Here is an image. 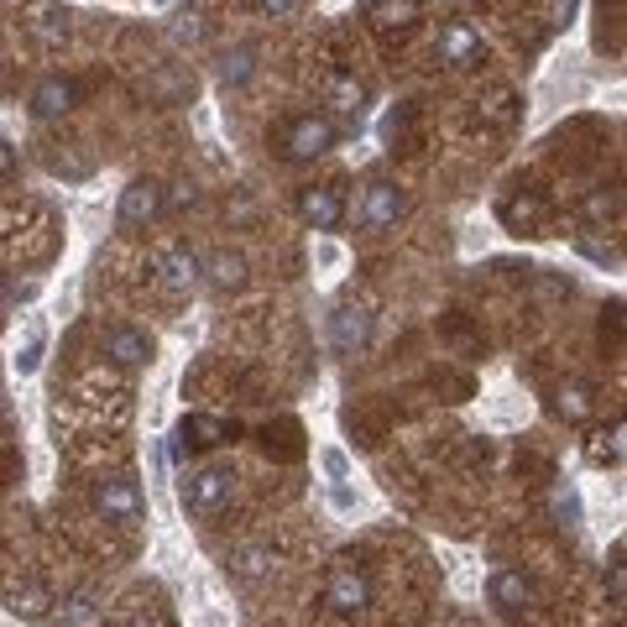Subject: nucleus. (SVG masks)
I'll return each mask as SVG.
<instances>
[{
    "label": "nucleus",
    "instance_id": "obj_7",
    "mask_svg": "<svg viewBox=\"0 0 627 627\" xmlns=\"http://www.w3.org/2000/svg\"><path fill=\"white\" fill-rule=\"evenodd\" d=\"M486 591H492V607L507 612V617H523V612L539 607V580H533L528 570H497Z\"/></svg>",
    "mask_w": 627,
    "mask_h": 627
},
{
    "label": "nucleus",
    "instance_id": "obj_3",
    "mask_svg": "<svg viewBox=\"0 0 627 627\" xmlns=\"http://www.w3.org/2000/svg\"><path fill=\"white\" fill-rule=\"evenodd\" d=\"M324 601H330L340 617L366 612V601H371V575H366L356 560H340V565L330 570V580H324Z\"/></svg>",
    "mask_w": 627,
    "mask_h": 627
},
{
    "label": "nucleus",
    "instance_id": "obj_17",
    "mask_svg": "<svg viewBox=\"0 0 627 627\" xmlns=\"http://www.w3.org/2000/svg\"><path fill=\"white\" fill-rule=\"evenodd\" d=\"M178 434L189 439V445H225L236 429H230L225 418H215V413H189V418L178 424Z\"/></svg>",
    "mask_w": 627,
    "mask_h": 627
},
{
    "label": "nucleus",
    "instance_id": "obj_29",
    "mask_svg": "<svg viewBox=\"0 0 627 627\" xmlns=\"http://www.w3.org/2000/svg\"><path fill=\"white\" fill-rule=\"evenodd\" d=\"M554 507H560V518H565V523H575V518H580V502H575V492H560V497H554Z\"/></svg>",
    "mask_w": 627,
    "mask_h": 627
},
{
    "label": "nucleus",
    "instance_id": "obj_12",
    "mask_svg": "<svg viewBox=\"0 0 627 627\" xmlns=\"http://www.w3.org/2000/svg\"><path fill=\"white\" fill-rule=\"evenodd\" d=\"M74 100H79L74 79L48 74V79H42V84L32 89V115H37V121H58V115H68V110H74Z\"/></svg>",
    "mask_w": 627,
    "mask_h": 627
},
{
    "label": "nucleus",
    "instance_id": "obj_14",
    "mask_svg": "<svg viewBox=\"0 0 627 627\" xmlns=\"http://www.w3.org/2000/svg\"><path fill=\"white\" fill-rule=\"evenodd\" d=\"M298 215H304L314 230H335L340 220H345V199H340V189H304V199H298Z\"/></svg>",
    "mask_w": 627,
    "mask_h": 627
},
{
    "label": "nucleus",
    "instance_id": "obj_27",
    "mask_svg": "<svg viewBox=\"0 0 627 627\" xmlns=\"http://www.w3.org/2000/svg\"><path fill=\"white\" fill-rule=\"evenodd\" d=\"M0 173L6 183H16V142H0Z\"/></svg>",
    "mask_w": 627,
    "mask_h": 627
},
{
    "label": "nucleus",
    "instance_id": "obj_26",
    "mask_svg": "<svg viewBox=\"0 0 627 627\" xmlns=\"http://www.w3.org/2000/svg\"><path fill=\"white\" fill-rule=\"evenodd\" d=\"M324 471H330L335 481H345V471H351V460H345V450H324Z\"/></svg>",
    "mask_w": 627,
    "mask_h": 627
},
{
    "label": "nucleus",
    "instance_id": "obj_5",
    "mask_svg": "<svg viewBox=\"0 0 627 627\" xmlns=\"http://www.w3.org/2000/svg\"><path fill=\"white\" fill-rule=\"evenodd\" d=\"M330 147H335V126L324 121V115H298V121H288V131H283V152L293 162H314Z\"/></svg>",
    "mask_w": 627,
    "mask_h": 627
},
{
    "label": "nucleus",
    "instance_id": "obj_13",
    "mask_svg": "<svg viewBox=\"0 0 627 627\" xmlns=\"http://www.w3.org/2000/svg\"><path fill=\"white\" fill-rule=\"evenodd\" d=\"M439 58H445L450 68L481 63V32L471 27V21H450V27L439 32Z\"/></svg>",
    "mask_w": 627,
    "mask_h": 627
},
{
    "label": "nucleus",
    "instance_id": "obj_2",
    "mask_svg": "<svg viewBox=\"0 0 627 627\" xmlns=\"http://www.w3.org/2000/svg\"><path fill=\"white\" fill-rule=\"evenodd\" d=\"M95 507L110 528H142V518H147V497L136 486V476H105L95 486Z\"/></svg>",
    "mask_w": 627,
    "mask_h": 627
},
{
    "label": "nucleus",
    "instance_id": "obj_4",
    "mask_svg": "<svg viewBox=\"0 0 627 627\" xmlns=\"http://www.w3.org/2000/svg\"><path fill=\"white\" fill-rule=\"evenodd\" d=\"M403 209H408V199H403V189H398V183L377 178V183H366L356 220H361V230H371V236H382V230H392V225L403 220Z\"/></svg>",
    "mask_w": 627,
    "mask_h": 627
},
{
    "label": "nucleus",
    "instance_id": "obj_1",
    "mask_svg": "<svg viewBox=\"0 0 627 627\" xmlns=\"http://www.w3.org/2000/svg\"><path fill=\"white\" fill-rule=\"evenodd\" d=\"M230 497H236V471L230 466H194L183 471L178 481V502L189 518H215L230 507Z\"/></svg>",
    "mask_w": 627,
    "mask_h": 627
},
{
    "label": "nucleus",
    "instance_id": "obj_9",
    "mask_svg": "<svg viewBox=\"0 0 627 627\" xmlns=\"http://www.w3.org/2000/svg\"><path fill=\"white\" fill-rule=\"evenodd\" d=\"M152 267H157V283H162V293H189V288L199 283V257H194V251L183 246V241L157 246Z\"/></svg>",
    "mask_w": 627,
    "mask_h": 627
},
{
    "label": "nucleus",
    "instance_id": "obj_25",
    "mask_svg": "<svg viewBox=\"0 0 627 627\" xmlns=\"http://www.w3.org/2000/svg\"><path fill=\"white\" fill-rule=\"evenodd\" d=\"M257 11H262V16H272V21H283V16H293V11H298V0H257Z\"/></svg>",
    "mask_w": 627,
    "mask_h": 627
},
{
    "label": "nucleus",
    "instance_id": "obj_22",
    "mask_svg": "<svg viewBox=\"0 0 627 627\" xmlns=\"http://www.w3.org/2000/svg\"><path fill=\"white\" fill-rule=\"evenodd\" d=\"M37 366H42V335H32V340L16 351V371H21V377H32Z\"/></svg>",
    "mask_w": 627,
    "mask_h": 627
},
{
    "label": "nucleus",
    "instance_id": "obj_6",
    "mask_svg": "<svg viewBox=\"0 0 627 627\" xmlns=\"http://www.w3.org/2000/svg\"><path fill=\"white\" fill-rule=\"evenodd\" d=\"M371 330H377V314H371L366 304H340L330 314V345L340 356H356L371 345Z\"/></svg>",
    "mask_w": 627,
    "mask_h": 627
},
{
    "label": "nucleus",
    "instance_id": "obj_11",
    "mask_svg": "<svg viewBox=\"0 0 627 627\" xmlns=\"http://www.w3.org/2000/svg\"><path fill=\"white\" fill-rule=\"evenodd\" d=\"M277 570V549L272 544H236L225 554V575L241 580V586H251V580H262Z\"/></svg>",
    "mask_w": 627,
    "mask_h": 627
},
{
    "label": "nucleus",
    "instance_id": "obj_10",
    "mask_svg": "<svg viewBox=\"0 0 627 627\" xmlns=\"http://www.w3.org/2000/svg\"><path fill=\"white\" fill-rule=\"evenodd\" d=\"M100 351H105L115 366L136 371V366H147V361H152V335H147V330H136V324H110L105 340H100Z\"/></svg>",
    "mask_w": 627,
    "mask_h": 627
},
{
    "label": "nucleus",
    "instance_id": "obj_19",
    "mask_svg": "<svg viewBox=\"0 0 627 627\" xmlns=\"http://www.w3.org/2000/svg\"><path fill=\"white\" fill-rule=\"evenodd\" d=\"M502 220L507 225H539L544 220V199H533V194H513L502 204Z\"/></svg>",
    "mask_w": 627,
    "mask_h": 627
},
{
    "label": "nucleus",
    "instance_id": "obj_8",
    "mask_svg": "<svg viewBox=\"0 0 627 627\" xmlns=\"http://www.w3.org/2000/svg\"><path fill=\"white\" fill-rule=\"evenodd\" d=\"M162 209H168V199H162V183H152V178H136V183H126L121 189V209H115V220H121L126 230H142V225H152Z\"/></svg>",
    "mask_w": 627,
    "mask_h": 627
},
{
    "label": "nucleus",
    "instance_id": "obj_24",
    "mask_svg": "<svg viewBox=\"0 0 627 627\" xmlns=\"http://www.w3.org/2000/svg\"><path fill=\"white\" fill-rule=\"evenodd\" d=\"M586 215H591V220H612V215H617V199H612V194H591V199H586Z\"/></svg>",
    "mask_w": 627,
    "mask_h": 627
},
{
    "label": "nucleus",
    "instance_id": "obj_15",
    "mask_svg": "<svg viewBox=\"0 0 627 627\" xmlns=\"http://www.w3.org/2000/svg\"><path fill=\"white\" fill-rule=\"evenodd\" d=\"M330 110L345 115V121H361V110H366V84L356 74H335L330 79Z\"/></svg>",
    "mask_w": 627,
    "mask_h": 627
},
{
    "label": "nucleus",
    "instance_id": "obj_21",
    "mask_svg": "<svg viewBox=\"0 0 627 627\" xmlns=\"http://www.w3.org/2000/svg\"><path fill=\"white\" fill-rule=\"evenodd\" d=\"M37 37L42 42H68V11L58 16V11H42L37 16Z\"/></svg>",
    "mask_w": 627,
    "mask_h": 627
},
{
    "label": "nucleus",
    "instance_id": "obj_28",
    "mask_svg": "<svg viewBox=\"0 0 627 627\" xmlns=\"http://www.w3.org/2000/svg\"><path fill=\"white\" fill-rule=\"evenodd\" d=\"M607 455H612V460H627V418H622V424L612 429V445H607Z\"/></svg>",
    "mask_w": 627,
    "mask_h": 627
},
{
    "label": "nucleus",
    "instance_id": "obj_16",
    "mask_svg": "<svg viewBox=\"0 0 627 627\" xmlns=\"http://www.w3.org/2000/svg\"><path fill=\"white\" fill-rule=\"evenodd\" d=\"M204 272H209V288H215V293H236L246 283V257H241V251H215Z\"/></svg>",
    "mask_w": 627,
    "mask_h": 627
},
{
    "label": "nucleus",
    "instance_id": "obj_20",
    "mask_svg": "<svg viewBox=\"0 0 627 627\" xmlns=\"http://www.w3.org/2000/svg\"><path fill=\"white\" fill-rule=\"evenodd\" d=\"M560 413L565 418H586L591 413V387L586 382H565L560 387Z\"/></svg>",
    "mask_w": 627,
    "mask_h": 627
},
{
    "label": "nucleus",
    "instance_id": "obj_23",
    "mask_svg": "<svg viewBox=\"0 0 627 627\" xmlns=\"http://www.w3.org/2000/svg\"><path fill=\"white\" fill-rule=\"evenodd\" d=\"M251 79V48H236V58L225 63V84H246Z\"/></svg>",
    "mask_w": 627,
    "mask_h": 627
},
{
    "label": "nucleus",
    "instance_id": "obj_18",
    "mask_svg": "<svg viewBox=\"0 0 627 627\" xmlns=\"http://www.w3.org/2000/svg\"><path fill=\"white\" fill-rule=\"evenodd\" d=\"M366 16L377 27H408V21H418V0H371Z\"/></svg>",
    "mask_w": 627,
    "mask_h": 627
}]
</instances>
